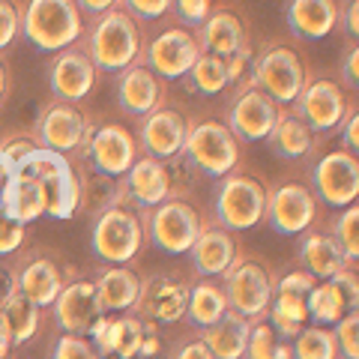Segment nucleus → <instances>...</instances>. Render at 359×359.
<instances>
[{
    "label": "nucleus",
    "instance_id": "nucleus-23",
    "mask_svg": "<svg viewBox=\"0 0 359 359\" xmlns=\"http://www.w3.org/2000/svg\"><path fill=\"white\" fill-rule=\"evenodd\" d=\"M123 183H126V195H129V204L138 207V210H147L162 204L165 198H174L180 195L177 186H174V174H171V165L156 159V156L141 153L138 159L132 162V168L123 174ZM183 198V195H180Z\"/></svg>",
    "mask_w": 359,
    "mask_h": 359
},
{
    "label": "nucleus",
    "instance_id": "nucleus-60",
    "mask_svg": "<svg viewBox=\"0 0 359 359\" xmlns=\"http://www.w3.org/2000/svg\"><path fill=\"white\" fill-rule=\"evenodd\" d=\"M0 359H13V356H0Z\"/></svg>",
    "mask_w": 359,
    "mask_h": 359
},
{
    "label": "nucleus",
    "instance_id": "nucleus-47",
    "mask_svg": "<svg viewBox=\"0 0 359 359\" xmlns=\"http://www.w3.org/2000/svg\"><path fill=\"white\" fill-rule=\"evenodd\" d=\"M117 6L126 9L135 21H153L171 13L174 0H117Z\"/></svg>",
    "mask_w": 359,
    "mask_h": 359
},
{
    "label": "nucleus",
    "instance_id": "nucleus-13",
    "mask_svg": "<svg viewBox=\"0 0 359 359\" xmlns=\"http://www.w3.org/2000/svg\"><path fill=\"white\" fill-rule=\"evenodd\" d=\"M356 102L347 99V90L332 81V78H320V75H309L306 87H302V93L294 99V105L287 111H294V114L309 123V129L314 135H323L327 138V132L339 129L344 114L351 111Z\"/></svg>",
    "mask_w": 359,
    "mask_h": 359
},
{
    "label": "nucleus",
    "instance_id": "nucleus-1",
    "mask_svg": "<svg viewBox=\"0 0 359 359\" xmlns=\"http://www.w3.org/2000/svg\"><path fill=\"white\" fill-rule=\"evenodd\" d=\"M84 51L90 54L96 72H123L132 63H141L144 33L141 21H135L126 9H108V13L90 18V27L81 36Z\"/></svg>",
    "mask_w": 359,
    "mask_h": 359
},
{
    "label": "nucleus",
    "instance_id": "nucleus-44",
    "mask_svg": "<svg viewBox=\"0 0 359 359\" xmlns=\"http://www.w3.org/2000/svg\"><path fill=\"white\" fill-rule=\"evenodd\" d=\"M27 240V224H21L18 219H13L0 204V257L6 255H18L21 245Z\"/></svg>",
    "mask_w": 359,
    "mask_h": 359
},
{
    "label": "nucleus",
    "instance_id": "nucleus-41",
    "mask_svg": "<svg viewBox=\"0 0 359 359\" xmlns=\"http://www.w3.org/2000/svg\"><path fill=\"white\" fill-rule=\"evenodd\" d=\"M339 359H359V309H351L341 320L332 323Z\"/></svg>",
    "mask_w": 359,
    "mask_h": 359
},
{
    "label": "nucleus",
    "instance_id": "nucleus-20",
    "mask_svg": "<svg viewBox=\"0 0 359 359\" xmlns=\"http://www.w3.org/2000/svg\"><path fill=\"white\" fill-rule=\"evenodd\" d=\"M186 135H189V117L177 108H156L147 117H141L138 123V147L141 153L156 156V159H174V156H183L186 147Z\"/></svg>",
    "mask_w": 359,
    "mask_h": 359
},
{
    "label": "nucleus",
    "instance_id": "nucleus-53",
    "mask_svg": "<svg viewBox=\"0 0 359 359\" xmlns=\"http://www.w3.org/2000/svg\"><path fill=\"white\" fill-rule=\"evenodd\" d=\"M171 359H216V356H212V351L204 344V339H201V335H192V339L180 341V344L174 347Z\"/></svg>",
    "mask_w": 359,
    "mask_h": 359
},
{
    "label": "nucleus",
    "instance_id": "nucleus-57",
    "mask_svg": "<svg viewBox=\"0 0 359 359\" xmlns=\"http://www.w3.org/2000/svg\"><path fill=\"white\" fill-rule=\"evenodd\" d=\"M9 93H13V75H9V66L4 60V54H0V108L6 105Z\"/></svg>",
    "mask_w": 359,
    "mask_h": 359
},
{
    "label": "nucleus",
    "instance_id": "nucleus-16",
    "mask_svg": "<svg viewBox=\"0 0 359 359\" xmlns=\"http://www.w3.org/2000/svg\"><path fill=\"white\" fill-rule=\"evenodd\" d=\"M198 54H201V45L195 30L186 25H174V27H165L159 36H153L144 45L141 63L150 66L165 81H177V78H186V72L198 60Z\"/></svg>",
    "mask_w": 359,
    "mask_h": 359
},
{
    "label": "nucleus",
    "instance_id": "nucleus-61",
    "mask_svg": "<svg viewBox=\"0 0 359 359\" xmlns=\"http://www.w3.org/2000/svg\"><path fill=\"white\" fill-rule=\"evenodd\" d=\"M105 359H117V356H105Z\"/></svg>",
    "mask_w": 359,
    "mask_h": 359
},
{
    "label": "nucleus",
    "instance_id": "nucleus-19",
    "mask_svg": "<svg viewBox=\"0 0 359 359\" xmlns=\"http://www.w3.org/2000/svg\"><path fill=\"white\" fill-rule=\"evenodd\" d=\"M96 75H99L96 66L81 42H75L63 51H54V57L48 60V87H51V96L60 99V102L81 105L93 93Z\"/></svg>",
    "mask_w": 359,
    "mask_h": 359
},
{
    "label": "nucleus",
    "instance_id": "nucleus-6",
    "mask_svg": "<svg viewBox=\"0 0 359 359\" xmlns=\"http://www.w3.org/2000/svg\"><path fill=\"white\" fill-rule=\"evenodd\" d=\"M183 159L201 177L219 180L240 168V138L222 120H189Z\"/></svg>",
    "mask_w": 359,
    "mask_h": 359
},
{
    "label": "nucleus",
    "instance_id": "nucleus-22",
    "mask_svg": "<svg viewBox=\"0 0 359 359\" xmlns=\"http://www.w3.org/2000/svg\"><path fill=\"white\" fill-rule=\"evenodd\" d=\"M114 93H117V105H120L123 114L141 120V117H147L150 111L165 105L168 84H165V78H159L150 69V66L132 63L129 69L117 72Z\"/></svg>",
    "mask_w": 359,
    "mask_h": 359
},
{
    "label": "nucleus",
    "instance_id": "nucleus-31",
    "mask_svg": "<svg viewBox=\"0 0 359 359\" xmlns=\"http://www.w3.org/2000/svg\"><path fill=\"white\" fill-rule=\"evenodd\" d=\"M266 144L276 156L294 162V159H306L309 153H314V147H318V135H314L309 129V123H302L294 111L285 108L282 117L276 120L273 132L266 135Z\"/></svg>",
    "mask_w": 359,
    "mask_h": 359
},
{
    "label": "nucleus",
    "instance_id": "nucleus-12",
    "mask_svg": "<svg viewBox=\"0 0 359 359\" xmlns=\"http://www.w3.org/2000/svg\"><path fill=\"white\" fill-rule=\"evenodd\" d=\"M320 216V201L299 180H285L276 189H266L264 222L282 237H299Z\"/></svg>",
    "mask_w": 359,
    "mask_h": 359
},
{
    "label": "nucleus",
    "instance_id": "nucleus-45",
    "mask_svg": "<svg viewBox=\"0 0 359 359\" xmlns=\"http://www.w3.org/2000/svg\"><path fill=\"white\" fill-rule=\"evenodd\" d=\"M33 150H36V141H33L30 132H6V135H0V156H4V162L9 168H15Z\"/></svg>",
    "mask_w": 359,
    "mask_h": 359
},
{
    "label": "nucleus",
    "instance_id": "nucleus-17",
    "mask_svg": "<svg viewBox=\"0 0 359 359\" xmlns=\"http://www.w3.org/2000/svg\"><path fill=\"white\" fill-rule=\"evenodd\" d=\"M138 156H141L138 138L123 123H93L84 159L78 162H87L90 168H96V171L108 177H123Z\"/></svg>",
    "mask_w": 359,
    "mask_h": 359
},
{
    "label": "nucleus",
    "instance_id": "nucleus-3",
    "mask_svg": "<svg viewBox=\"0 0 359 359\" xmlns=\"http://www.w3.org/2000/svg\"><path fill=\"white\" fill-rule=\"evenodd\" d=\"M144 224V243L165 255H186L204 228V216L189 198H165L162 204L138 210Z\"/></svg>",
    "mask_w": 359,
    "mask_h": 359
},
{
    "label": "nucleus",
    "instance_id": "nucleus-35",
    "mask_svg": "<svg viewBox=\"0 0 359 359\" xmlns=\"http://www.w3.org/2000/svg\"><path fill=\"white\" fill-rule=\"evenodd\" d=\"M0 311H4V318H6V323H9L13 347H15V344H27L33 335H36L39 320H42V309H39L30 297L21 294V290H15V294L9 297L4 306H0Z\"/></svg>",
    "mask_w": 359,
    "mask_h": 359
},
{
    "label": "nucleus",
    "instance_id": "nucleus-33",
    "mask_svg": "<svg viewBox=\"0 0 359 359\" xmlns=\"http://www.w3.org/2000/svg\"><path fill=\"white\" fill-rule=\"evenodd\" d=\"M0 204L13 219H18L21 224L36 222L39 216H45V198L39 192V186L33 183L27 174L21 171H9V177L4 180V189H0Z\"/></svg>",
    "mask_w": 359,
    "mask_h": 359
},
{
    "label": "nucleus",
    "instance_id": "nucleus-5",
    "mask_svg": "<svg viewBox=\"0 0 359 359\" xmlns=\"http://www.w3.org/2000/svg\"><path fill=\"white\" fill-rule=\"evenodd\" d=\"M266 210V186L252 174L231 171L219 177V186L212 192V222L219 228L237 233L257 228L264 222Z\"/></svg>",
    "mask_w": 359,
    "mask_h": 359
},
{
    "label": "nucleus",
    "instance_id": "nucleus-36",
    "mask_svg": "<svg viewBox=\"0 0 359 359\" xmlns=\"http://www.w3.org/2000/svg\"><path fill=\"white\" fill-rule=\"evenodd\" d=\"M306 309H309V320H314L318 327H332L335 320H341L351 311L347 299L341 297V290L335 287L332 278H323V282H318L309 290Z\"/></svg>",
    "mask_w": 359,
    "mask_h": 359
},
{
    "label": "nucleus",
    "instance_id": "nucleus-24",
    "mask_svg": "<svg viewBox=\"0 0 359 359\" xmlns=\"http://www.w3.org/2000/svg\"><path fill=\"white\" fill-rule=\"evenodd\" d=\"M147 335V323L135 318L132 311L123 314H102L93 327H90L87 339L93 341L99 356H117V359H138L141 341Z\"/></svg>",
    "mask_w": 359,
    "mask_h": 359
},
{
    "label": "nucleus",
    "instance_id": "nucleus-29",
    "mask_svg": "<svg viewBox=\"0 0 359 359\" xmlns=\"http://www.w3.org/2000/svg\"><path fill=\"white\" fill-rule=\"evenodd\" d=\"M299 249H297V257H299V266L309 269V273L323 282V278H332L339 269L347 264L344 255L339 249V243L330 237V231H314L309 228L306 233H299Z\"/></svg>",
    "mask_w": 359,
    "mask_h": 359
},
{
    "label": "nucleus",
    "instance_id": "nucleus-8",
    "mask_svg": "<svg viewBox=\"0 0 359 359\" xmlns=\"http://www.w3.org/2000/svg\"><path fill=\"white\" fill-rule=\"evenodd\" d=\"M90 249L105 264H129L144 249V224L138 207L114 204L102 210L90 228Z\"/></svg>",
    "mask_w": 359,
    "mask_h": 359
},
{
    "label": "nucleus",
    "instance_id": "nucleus-28",
    "mask_svg": "<svg viewBox=\"0 0 359 359\" xmlns=\"http://www.w3.org/2000/svg\"><path fill=\"white\" fill-rule=\"evenodd\" d=\"M285 21L297 39H323L339 27L335 0H287Z\"/></svg>",
    "mask_w": 359,
    "mask_h": 359
},
{
    "label": "nucleus",
    "instance_id": "nucleus-10",
    "mask_svg": "<svg viewBox=\"0 0 359 359\" xmlns=\"http://www.w3.org/2000/svg\"><path fill=\"white\" fill-rule=\"evenodd\" d=\"M273 269L257 257H240L233 261V266L222 276V290L228 299V309L240 311L243 318H249L252 323L264 320L273 302Z\"/></svg>",
    "mask_w": 359,
    "mask_h": 359
},
{
    "label": "nucleus",
    "instance_id": "nucleus-40",
    "mask_svg": "<svg viewBox=\"0 0 359 359\" xmlns=\"http://www.w3.org/2000/svg\"><path fill=\"white\" fill-rule=\"evenodd\" d=\"M359 207L351 204L344 207L339 216L332 219V228H330V237L339 243V249L344 255L347 264H356L359 261Z\"/></svg>",
    "mask_w": 359,
    "mask_h": 359
},
{
    "label": "nucleus",
    "instance_id": "nucleus-27",
    "mask_svg": "<svg viewBox=\"0 0 359 359\" xmlns=\"http://www.w3.org/2000/svg\"><path fill=\"white\" fill-rule=\"evenodd\" d=\"M141 282L144 278L135 273L132 266L126 264H105L96 269V294L99 302H102V311L105 314H123V311H132V306L138 302L141 294Z\"/></svg>",
    "mask_w": 359,
    "mask_h": 359
},
{
    "label": "nucleus",
    "instance_id": "nucleus-51",
    "mask_svg": "<svg viewBox=\"0 0 359 359\" xmlns=\"http://www.w3.org/2000/svg\"><path fill=\"white\" fill-rule=\"evenodd\" d=\"M249 66H252V45H249V48H240V51H233V54H228V57H224V69H228L231 87L249 75Z\"/></svg>",
    "mask_w": 359,
    "mask_h": 359
},
{
    "label": "nucleus",
    "instance_id": "nucleus-50",
    "mask_svg": "<svg viewBox=\"0 0 359 359\" xmlns=\"http://www.w3.org/2000/svg\"><path fill=\"white\" fill-rule=\"evenodd\" d=\"M339 72H341V81H339L341 87H347V90H356L359 87V45H356V39L351 42V48L341 54Z\"/></svg>",
    "mask_w": 359,
    "mask_h": 359
},
{
    "label": "nucleus",
    "instance_id": "nucleus-21",
    "mask_svg": "<svg viewBox=\"0 0 359 359\" xmlns=\"http://www.w3.org/2000/svg\"><path fill=\"white\" fill-rule=\"evenodd\" d=\"M51 314L63 332L87 335L90 327L105 314L93 278H69L57 294V299L51 302Z\"/></svg>",
    "mask_w": 359,
    "mask_h": 359
},
{
    "label": "nucleus",
    "instance_id": "nucleus-14",
    "mask_svg": "<svg viewBox=\"0 0 359 359\" xmlns=\"http://www.w3.org/2000/svg\"><path fill=\"white\" fill-rule=\"evenodd\" d=\"M311 192L320 204L344 210L356 204L359 195V159L356 153L332 150L311 165Z\"/></svg>",
    "mask_w": 359,
    "mask_h": 359
},
{
    "label": "nucleus",
    "instance_id": "nucleus-15",
    "mask_svg": "<svg viewBox=\"0 0 359 359\" xmlns=\"http://www.w3.org/2000/svg\"><path fill=\"white\" fill-rule=\"evenodd\" d=\"M13 273H15L18 290L30 297L39 309H51V302L57 299L63 285L72 278L69 266L48 249H30L25 255H18Z\"/></svg>",
    "mask_w": 359,
    "mask_h": 359
},
{
    "label": "nucleus",
    "instance_id": "nucleus-18",
    "mask_svg": "<svg viewBox=\"0 0 359 359\" xmlns=\"http://www.w3.org/2000/svg\"><path fill=\"white\" fill-rule=\"evenodd\" d=\"M189 306V282L177 273H159L141 282L138 302L132 306V314L147 323H180L186 318Z\"/></svg>",
    "mask_w": 359,
    "mask_h": 359
},
{
    "label": "nucleus",
    "instance_id": "nucleus-2",
    "mask_svg": "<svg viewBox=\"0 0 359 359\" xmlns=\"http://www.w3.org/2000/svg\"><path fill=\"white\" fill-rule=\"evenodd\" d=\"M15 171L27 174L39 186L45 198V216L54 219L78 216V207H81V162L78 159L36 147L15 165Z\"/></svg>",
    "mask_w": 359,
    "mask_h": 359
},
{
    "label": "nucleus",
    "instance_id": "nucleus-30",
    "mask_svg": "<svg viewBox=\"0 0 359 359\" xmlns=\"http://www.w3.org/2000/svg\"><path fill=\"white\" fill-rule=\"evenodd\" d=\"M249 332H252V320L243 318L240 311L228 309L212 327L201 330V339H204V344L210 347L216 359H243Z\"/></svg>",
    "mask_w": 359,
    "mask_h": 359
},
{
    "label": "nucleus",
    "instance_id": "nucleus-46",
    "mask_svg": "<svg viewBox=\"0 0 359 359\" xmlns=\"http://www.w3.org/2000/svg\"><path fill=\"white\" fill-rule=\"evenodd\" d=\"M314 285H318V278L302 266H290L282 276L273 278V290H290V294H299V297H309V290Z\"/></svg>",
    "mask_w": 359,
    "mask_h": 359
},
{
    "label": "nucleus",
    "instance_id": "nucleus-52",
    "mask_svg": "<svg viewBox=\"0 0 359 359\" xmlns=\"http://www.w3.org/2000/svg\"><path fill=\"white\" fill-rule=\"evenodd\" d=\"M339 4V27L351 39L359 36V0H335Z\"/></svg>",
    "mask_w": 359,
    "mask_h": 359
},
{
    "label": "nucleus",
    "instance_id": "nucleus-9",
    "mask_svg": "<svg viewBox=\"0 0 359 359\" xmlns=\"http://www.w3.org/2000/svg\"><path fill=\"white\" fill-rule=\"evenodd\" d=\"M252 78L257 87L266 90L282 108H290L309 81V69L302 54L287 42H269L252 57Z\"/></svg>",
    "mask_w": 359,
    "mask_h": 359
},
{
    "label": "nucleus",
    "instance_id": "nucleus-56",
    "mask_svg": "<svg viewBox=\"0 0 359 359\" xmlns=\"http://www.w3.org/2000/svg\"><path fill=\"white\" fill-rule=\"evenodd\" d=\"M18 290V282H15V273H13V266H4L0 264V306L13 297Z\"/></svg>",
    "mask_w": 359,
    "mask_h": 359
},
{
    "label": "nucleus",
    "instance_id": "nucleus-39",
    "mask_svg": "<svg viewBox=\"0 0 359 359\" xmlns=\"http://www.w3.org/2000/svg\"><path fill=\"white\" fill-rule=\"evenodd\" d=\"M243 359H294V353H290V341H285L264 318V320L252 323Z\"/></svg>",
    "mask_w": 359,
    "mask_h": 359
},
{
    "label": "nucleus",
    "instance_id": "nucleus-49",
    "mask_svg": "<svg viewBox=\"0 0 359 359\" xmlns=\"http://www.w3.org/2000/svg\"><path fill=\"white\" fill-rule=\"evenodd\" d=\"M335 287L341 290V297L347 299V309H359V276H356V264H344L339 273L332 276Z\"/></svg>",
    "mask_w": 359,
    "mask_h": 359
},
{
    "label": "nucleus",
    "instance_id": "nucleus-32",
    "mask_svg": "<svg viewBox=\"0 0 359 359\" xmlns=\"http://www.w3.org/2000/svg\"><path fill=\"white\" fill-rule=\"evenodd\" d=\"M126 183L123 177H108L96 168H90L87 162H81V207L78 212H87V216H99L102 210L114 207V204H126Z\"/></svg>",
    "mask_w": 359,
    "mask_h": 359
},
{
    "label": "nucleus",
    "instance_id": "nucleus-11",
    "mask_svg": "<svg viewBox=\"0 0 359 359\" xmlns=\"http://www.w3.org/2000/svg\"><path fill=\"white\" fill-rule=\"evenodd\" d=\"M231 102H228V129L243 141H266L273 132L276 120L282 117V105L276 102L266 90L257 87L252 72L231 87Z\"/></svg>",
    "mask_w": 359,
    "mask_h": 359
},
{
    "label": "nucleus",
    "instance_id": "nucleus-7",
    "mask_svg": "<svg viewBox=\"0 0 359 359\" xmlns=\"http://www.w3.org/2000/svg\"><path fill=\"white\" fill-rule=\"evenodd\" d=\"M90 132H93V117L84 114L81 105L60 102V99H48L33 123V141L42 150H54L72 159H84Z\"/></svg>",
    "mask_w": 359,
    "mask_h": 359
},
{
    "label": "nucleus",
    "instance_id": "nucleus-48",
    "mask_svg": "<svg viewBox=\"0 0 359 359\" xmlns=\"http://www.w3.org/2000/svg\"><path fill=\"white\" fill-rule=\"evenodd\" d=\"M210 9H212V0H174L171 13H177L180 21H183L186 27H192V30H195L201 21L210 15Z\"/></svg>",
    "mask_w": 359,
    "mask_h": 359
},
{
    "label": "nucleus",
    "instance_id": "nucleus-54",
    "mask_svg": "<svg viewBox=\"0 0 359 359\" xmlns=\"http://www.w3.org/2000/svg\"><path fill=\"white\" fill-rule=\"evenodd\" d=\"M339 129H341V144H344L341 150L359 156V114H356V105L344 114V120H341Z\"/></svg>",
    "mask_w": 359,
    "mask_h": 359
},
{
    "label": "nucleus",
    "instance_id": "nucleus-59",
    "mask_svg": "<svg viewBox=\"0 0 359 359\" xmlns=\"http://www.w3.org/2000/svg\"><path fill=\"white\" fill-rule=\"evenodd\" d=\"M9 171H13V168H9V165L4 162V156H0V189H4V180L9 177Z\"/></svg>",
    "mask_w": 359,
    "mask_h": 359
},
{
    "label": "nucleus",
    "instance_id": "nucleus-37",
    "mask_svg": "<svg viewBox=\"0 0 359 359\" xmlns=\"http://www.w3.org/2000/svg\"><path fill=\"white\" fill-rule=\"evenodd\" d=\"M186 78L192 81V87L204 96H219L224 90H231L228 69H224V57L210 51H201L198 60L192 63V69L186 72Z\"/></svg>",
    "mask_w": 359,
    "mask_h": 359
},
{
    "label": "nucleus",
    "instance_id": "nucleus-42",
    "mask_svg": "<svg viewBox=\"0 0 359 359\" xmlns=\"http://www.w3.org/2000/svg\"><path fill=\"white\" fill-rule=\"evenodd\" d=\"M51 359H102L87 335L63 332L51 347Z\"/></svg>",
    "mask_w": 359,
    "mask_h": 359
},
{
    "label": "nucleus",
    "instance_id": "nucleus-43",
    "mask_svg": "<svg viewBox=\"0 0 359 359\" xmlns=\"http://www.w3.org/2000/svg\"><path fill=\"white\" fill-rule=\"evenodd\" d=\"M21 15L25 6L18 0H0V54L21 36Z\"/></svg>",
    "mask_w": 359,
    "mask_h": 359
},
{
    "label": "nucleus",
    "instance_id": "nucleus-34",
    "mask_svg": "<svg viewBox=\"0 0 359 359\" xmlns=\"http://www.w3.org/2000/svg\"><path fill=\"white\" fill-rule=\"evenodd\" d=\"M228 311V299L224 290L216 278H201V282L189 285V306H186V318L192 320V327L207 330L212 327L222 314Z\"/></svg>",
    "mask_w": 359,
    "mask_h": 359
},
{
    "label": "nucleus",
    "instance_id": "nucleus-38",
    "mask_svg": "<svg viewBox=\"0 0 359 359\" xmlns=\"http://www.w3.org/2000/svg\"><path fill=\"white\" fill-rule=\"evenodd\" d=\"M290 353L294 359H339V347H335L332 327H318V323H306L299 335L290 341Z\"/></svg>",
    "mask_w": 359,
    "mask_h": 359
},
{
    "label": "nucleus",
    "instance_id": "nucleus-58",
    "mask_svg": "<svg viewBox=\"0 0 359 359\" xmlns=\"http://www.w3.org/2000/svg\"><path fill=\"white\" fill-rule=\"evenodd\" d=\"M0 356H13V335H9V323L0 311Z\"/></svg>",
    "mask_w": 359,
    "mask_h": 359
},
{
    "label": "nucleus",
    "instance_id": "nucleus-55",
    "mask_svg": "<svg viewBox=\"0 0 359 359\" xmlns=\"http://www.w3.org/2000/svg\"><path fill=\"white\" fill-rule=\"evenodd\" d=\"M75 6L81 9L84 18H96V15L108 13V9H114L117 0H75Z\"/></svg>",
    "mask_w": 359,
    "mask_h": 359
},
{
    "label": "nucleus",
    "instance_id": "nucleus-26",
    "mask_svg": "<svg viewBox=\"0 0 359 359\" xmlns=\"http://www.w3.org/2000/svg\"><path fill=\"white\" fill-rule=\"evenodd\" d=\"M195 36L201 51L219 54V57H228V54L249 48V33H245L243 18L237 15V9L228 6H212L210 15L195 27Z\"/></svg>",
    "mask_w": 359,
    "mask_h": 359
},
{
    "label": "nucleus",
    "instance_id": "nucleus-4",
    "mask_svg": "<svg viewBox=\"0 0 359 359\" xmlns=\"http://www.w3.org/2000/svg\"><path fill=\"white\" fill-rule=\"evenodd\" d=\"M21 33L39 51L54 54L81 42L84 15L75 0H27L25 15H21Z\"/></svg>",
    "mask_w": 359,
    "mask_h": 359
},
{
    "label": "nucleus",
    "instance_id": "nucleus-25",
    "mask_svg": "<svg viewBox=\"0 0 359 359\" xmlns=\"http://www.w3.org/2000/svg\"><path fill=\"white\" fill-rule=\"evenodd\" d=\"M186 255L192 257V266L201 278H222L240 257V243L231 231L204 219V228Z\"/></svg>",
    "mask_w": 359,
    "mask_h": 359
}]
</instances>
